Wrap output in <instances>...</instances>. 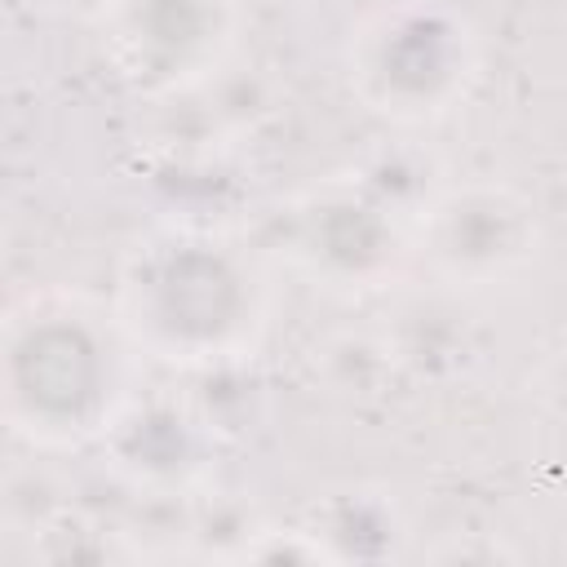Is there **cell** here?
<instances>
[{"instance_id":"1","label":"cell","mask_w":567,"mask_h":567,"mask_svg":"<svg viewBox=\"0 0 567 567\" xmlns=\"http://www.w3.org/2000/svg\"><path fill=\"white\" fill-rule=\"evenodd\" d=\"M124 341L115 315L80 297H31L4 328V416L35 447H75L124 408Z\"/></svg>"},{"instance_id":"2","label":"cell","mask_w":567,"mask_h":567,"mask_svg":"<svg viewBox=\"0 0 567 567\" xmlns=\"http://www.w3.org/2000/svg\"><path fill=\"white\" fill-rule=\"evenodd\" d=\"M115 319L137 350L173 363H217L252 350L261 332V284L235 248L155 239L124 266Z\"/></svg>"},{"instance_id":"3","label":"cell","mask_w":567,"mask_h":567,"mask_svg":"<svg viewBox=\"0 0 567 567\" xmlns=\"http://www.w3.org/2000/svg\"><path fill=\"white\" fill-rule=\"evenodd\" d=\"M350 93L381 120L430 124L456 111L478 80V35L443 0H381L346 40Z\"/></svg>"},{"instance_id":"4","label":"cell","mask_w":567,"mask_h":567,"mask_svg":"<svg viewBox=\"0 0 567 567\" xmlns=\"http://www.w3.org/2000/svg\"><path fill=\"white\" fill-rule=\"evenodd\" d=\"M412 248L425 270L452 288H492L540 257V217L532 199L496 177H474L416 213Z\"/></svg>"},{"instance_id":"5","label":"cell","mask_w":567,"mask_h":567,"mask_svg":"<svg viewBox=\"0 0 567 567\" xmlns=\"http://www.w3.org/2000/svg\"><path fill=\"white\" fill-rule=\"evenodd\" d=\"M235 27V0H102L106 53L142 93L204 84L213 71H221Z\"/></svg>"},{"instance_id":"6","label":"cell","mask_w":567,"mask_h":567,"mask_svg":"<svg viewBox=\"0 0 567 567\" xmlns=\"http://www.w3.org/2000/svg\"><path fill=\"white\" fill-rule=\"evenodd\" d=\"M288 257L319 288H381L403 257V226L359 177L310 190L288 217Z\"/></svg>"},{"instance_id":"7","label":"cell","mask_w":567,"mask_h":567,"mask_svg":"<svg viewBox=\"0 0 567 567\" xmlns=\"http://www.w3.org/2000/svg\"><path fill=\"white\" fill-rule=\"evenodd\" d=\"M120 461L151 478H177V456H190V421L177 408H120L106 430Z\"/></svg>"},{"instance_id":"8","label":"cell","mask_w":567,"mask_h":567,"mask_svg":"<svg viewBox=\"0 0 567 567\" xmlns=\"http://www.w3.org/2000/svg\"><path fill=\"white\" fill-rule=\"evenodd\" d=\"M563 208H567V182H563ZM563 217H567V213H563Z\"/></svg>"}]
</instances>
